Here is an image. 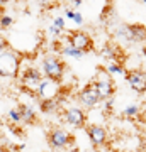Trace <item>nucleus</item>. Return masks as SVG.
<instances>
[{
    "label": "nucleus",
    "instance_id": "nucleus-1",
    "mask_svg": "<svg viewBox=\"0 0 146 152\" xmlns=\"http://www.w3.org/2000/svg\"><path fill=\"white\" fill-rule=\"evenodd\" d=\"M21 54L14 49H7L0 54V78H9V80H17L21 73Z\"/></svg>",
    "mask_w": 146,
    "mask_h": 152
},
{
    "label": "nucleus",
    "instance_id": "nucleus-2",
    "mask_svg": "<svg viewBox=\"0 0 146 152\" xmlns=\"http://www.w3.org/2000/svg\"><path fill=\"white\" fill-rule=\"evenodd\" d=\"M43 81V73L34 68V66H27L26 69L22 71V75H19V83H21V91L26 93L27 96H31L33 100L38 102V88Z\"/></svg>",
    "mask_w": 146,
    "mask_h": 152
},
{
    "label": "nucleus",
    "instance_id": "nucleus-3",
    "mask_svg": "<svg viewBox=\"0 0 146 152\" xmlns=\"http://www.w3.org/2000/svg\"><path fill=\"white\" fill-rule=\"evenodd\" d=\"M41 73L44 78L49 80H56V81H63L66 73V63L61 59L60 56L54 54H46L41 61Z\"/></svg>",
    "mask_w": 146,
    "mask_h": 152
},
{
    "label": "nucleus",
    "instance_id": "nucleus-4",
    "mask_svg": "<svg viewBox=\"0 0 146 152\" xmlns=\"http://www.w3.org/2000/svg\"><path fill=\"white\" fill-rule=\"evenodd\" d=\"M93 85L97 88L100 102L109 100V98H114V95H116V81H114V76L109 75L107 69H105L104 66H99L97 71H95Z\"/></svg>",
    "mask_w": 146,
    "mask_h": 152
},
{
    "label": "nucleus",
    "instance_id": "nucleus-5",
    "mask_svg": "<svg viewBox=\"0 0 146 152\" xmlns=\"http://www.w3.org/2000/svg\"><path fill=\"white\" fill-rule=\"evenodd\" d=\"M114 37L117 42L127 41V42H146V26L143 24H129L121 26L119 31H116Z\"/></svg>",
    "mask_w": 146,
    "mask_h": 152
},
{
    "label": "nucleus",
    "instance_id": "nucleus-6",
    "mask_svg": "<svg viewBox=\"0 0 146 152\" xmlns=\"http://www.w3.org/2000/svg\"><path fill=\"white\" fill-rule=\"evenodd\" d=\"M46 139H48V144L53 151H65L68 147L75 145V135L70 134V132H66L61 127L48 130V137Z\"/></svg>",
    "mask_w": 146,
    "mask_h": 152
},
{
    "label": "nucleus",
    "instance_id": "nucleus-7",
    "mask_svg": "<svg viewBox=\"0 0 146 152\" xmlns=\"http://www.w3.org/2000/svg\"><path fill=\"white\" fill-rule=\"evenodd\" d=\"M63 91H65V88H63V85L60 81L49 80V78L43 76V81H41V85L38 88L36 96H38V102H43V100H56V102H60L61 96H63Z\"/></svg>",
    "mask_w": 146,
    "mask_h": 152
},
{
    "label": "nucleus",
    "instance_id": "nucleus-8",
    "mask_svg": "<svg viewBox=\"0 0 146 152\" xmlns=\"http://www.w3.org/2000/svg\"><path fill=\"white\" fill-rule=\"evenodd\" d=\"M65 39L70 46H73L75 49L82 51L83 54L93 51V48H95L93 46V37L88 32H85V31H70V32L66 34Z\"/></svg>",
    "mask_w": 146,
    "mask_h": 152
},
{
    "label": "nucleus",
    "instance_id": "nucleus-9",
    "mask_svg": "<svg viewBox=\"0 0 146 152\" xmlns=\"http://www.w3.org/2000/svg\"><path fill=\"white\" fill-rule=\"evenodd\" d=\"M85 132L88 140L92 142V145L95 149H100V147H105L109 142V132L107 129L100 124H87L85 125Z\"/></svg>",
    "mask_w": 146,
    "mask_h": 152
},
{
    "label": "nucleus",
    "instance_id": "nucleus-10",
    "mask_svg": "<svg viewBox=\"0 0 146 152\" xmlns=\"http://www.w3.org/2000/svg\"><path fill=\"white\" fill-rule=\"evenodd\" d=\"M61 117H63V120H65L70 127H73V129H85V125H87V113L83 112V108L75 107V105L66 107V108L63 110Z\"/></svg>",
    "mask_w": 146,
    "mask_h": 152
},
{
    "label": "nucleus",
    "instance_id": "nucleus-11",
    "mask_svg": "<svg viewBox=\"0 0 146 152\" xmlns=\"http://www.w3.org/2000/svg\"><path fill=\"white\" fill-rule=\"evenodd\" d=\"M76 98H78V102H80L85 108H93V107H97V105L100 103V98H99L97 88H95L93 81L87 83L85 86L78 91Z\"/></svg>",
    "mask_w": 146,
    "mask_h": 152
},
{
    "label": "nucleus",
    "instance_id": "nucleus-12",
    "mask_svg": "<svg viewBox=\"0 0 146 152\" xmlns=\"http://www.w3.org/2000/svg\"><path fill=\"white\" fill-rule=\"evenodd\" d=\"M124 78L136 93H146V73L143 69H127Z\"/></svg>",
    "mask_w": 146,
    "mask_h": 152
},
{
    "label": "nucleus",
    "instance_id": "nucleus-13",
    "mask_svg": "<svg viewBox=\"0 0 146 152\" xmlns=\"http://www.w3.org/2000/svg\"><path fill=\"white\" fill-rule=\"evenodd\" d=\"M100 54H102V58L109 59L110 63H121V64H124L126 56L122 54V49L119 48V44H116V42H105L102 46Z\"/></svg>",
    "mask_w": 146,
    "mask_h": 152
},
{
    "label": "nucleus",
    "instance_id": "nucleus-14",
    "mask_svg": "<svg viewBox=\"0 0 146 152\" xmlns=\"http://www.w3.org/2000/svg\"><path fill=\"white\" fill-rule=\"evenodd\" d=\"M19 115H21V124L22 125H33L38 122V115H36V110L27 103H19L16 107Z\"/></svg>",
    "mask_w": 146,
    "mask_h": 152
},
{
    "label": "nucleus",
    "instance_id": "nucleus-15",
    "mask_svg": "<svg viewBox=\"0 0 146 152\" xmlns=\"http://www.w3.org/2000/svg\"><path fill=\"white\" fill-rule=\"evenodd\" d=\"M53 49H56L58 53H60L61 56H70V58H75V59H82L83 58V53L82 51H78V49H75L73 46H70V44L66 42V44H61V42H56L53 44Z\"/></svg>",
    "mask_w": 146,
    "mask_h": 152
},
{
    "label": "nucleus",
    "instance_id": "nucleus-16",
    "mask_svg": "<svg viewBox=\"0 0 146 152\" xmlns=\"http://www.w3.org/2000/svg\"><path fill=\"white\" fill-rule=\"evenodd\" d=\"M38 105L43 113H56L60 110V102L56 100H43V102H38Z\"/></svg>",
    "mask_w": 146,
    "mask_h": 152
},
{
    "label": "nucleus",
    "instance_id": "nucleus-17",
    "mask_svg": "<svg viewBox=\"0 0 146 152\" xmlns=\"http://www.w3.org/2000/svg\"><path fill=\"white\" fill-rule=\"evenodd\" d=\"M105 69H107V73H109L110 76H116V75L126 76V73H127L126 66H124V64H121V63H109V64L105 66Z\"/></svg>",
    "mask_w": 146,
    "mask_h": 152
},
{
    "label": "nucleus",
    "instance_id": "nucleus-18",
    "mask_svg": "<svg viewBox=\"0 0 146 152\" xmlns=\"http://www.w3.org/2000/svg\"><path fill=\"white\" fill-rule=\"evenodd\" d=\"M14 26V19L9 14H0V29L2 31H9Z\"/></svg>",
    "mask_w": 146,
    "mask_h": 152
},
{
    "label": "nucleus",
    "instance_id": "nucleus-19",
    "mask_svg": "<svg viewBox=\"0 0 146 152\" xmlns=\"http://www.w3.org/2000/svg\"><path fill=\"white\" fill-rule=\"evenodd\" d=\"M138 113H139V107H138V105H127L124 108V112H122V115L127 117V118H129V117L133 118V117H136Z\"/></svg>",
    "mask_w": 146,
    "mask_h": 152
},
{
    "label": "nucleus",
    "instance_id": "nucleus-20",
    "mask_svg": "<svg viewBox=\"0 0 146 152\" xmlns=\"http://www.w3.org/2000/svg\"><path fill=\"white\" fill-rule=\"evenodd\" d=\"M7 117L10 118V122L14 125H21V115H19L17 108H10L9 110V113H7Z\"/></svg>",
    "mask_w": 146,
    "mask_h": 152
},
{
    "label": "nucleus",
    "instance_id": "nucleus-21",
    "mask_svg": "<svg viewBox=\"0 0 146 152\" xmlns=\"http://www.w3.org/2000/svg\"><path fill=\"white\" fill-rule=\"evenodd\" d=\"M53 26L58 31H61V32H65V26H66V22L63 17H54V20H53Z\"/></svg>",
    "mask_w": 146,
    "mask_h": 152
},
{
    "label": "nucleus",
    "instance_id": "nucleus-22",
    "mask_svg": "<svg viewBox=\"0 0 146 152\" xmlns=\"http://www.w3.org/2000/svg\"><path fill=\"white\" fill-rule=\"evenodd\" d=\"M7 49H10V44H9V39H5L4 36H0V54L7 51Z\"/></svg>",
    "mask_w": 146,
    "mask_h": 152
},
{
    "label": "nucleus",
    "instance_id": "nucleus-23",
    "mask_svg": "<svg viewBox=\"0 0 146 152\" xmlns=\"http://www.w3.org/2000/svg\"><path fill=\"white\" fill-rule=\"evenodd\" d=\"M104 110L107 112V113H110L112 112V105H114V98H109V100H104Z\"/></svg>",
    "mask_w": 146,
    "mask_h": 152
},
{
    "label": "nucleus",
    "instance_id": "nucleus-24",
    "mask_svg": "<svg viewBox=\"0 0 146 152\" xmlns=\"http://www.w3.org/2000/svg\"><path fill=\"white\" fill-rule=\"evenodd\" d=\"M73 22H75L76 26H82V24H83V15H82V12L75 10V15H73Z\"/></svg>",
    "mask_w": 146,
    "mask_h": 152
},
{
    "label": "nucleus",
    "instance_id": "nucleus-25",
    "mask_svg": "<svg viewBox=\"0 0 146 152\" xmlns=\"http://www.w3.org/2000/svg\"><path fill=\"white\" fill-rule=\"evenodd\" d=\"M49 32L53 34V36H56V37H58V36H61V34H63V32H61V31H58V29L54 27L53 24H51V26H49Z\"/></svg>",
    "mask_w": 146,
    "mask_h": 152
},
{
    "label": "nucleus",
    "instance_id": "nucleus-26",
    "mask_svg": "<svg viewBox=\"0 0 146 152\" xmlns=\"http://www.w3.org/2000/svg\"><path fill=\"white\" fill-rule=\"evenodd\" d=\"M73 15H75V9H66V10H65V17H66V19H71V20H73Z\"/></svg>",
    "mask_w": 146,
    "mask_h": 152
},
{
    "label": "nucleus",
    "instance_id": "nucleus-27",
    "mask_svg": "<svg viewBox=\"0 0 146 152\" xmlns=\"http://www.w3.org/2000/svg\"><path fill=\"white\" fill-rule=\"evenodd\" d=\"M65 152H80V147H76V145L68 147V149H65Z\"/></svg>",
    "mask_w": 146,
    "mask_h": 152
},
{
    "label": "nucleus",
    "instance_id": "nucleus-28",
    "mask_svg": "<svg viewBox=\"0 0 146 152\" xmlns=\"http://www.w3.org/2000/svg\"><path fill=\"white\" fill-rule=\"evenodd\" d=\"M82 2H83V0H71V4H73V7H75V9H78V7L82 5Z\"/></svg>",
    "mask_w": 146,
    "mask_h": 152
},
{
    "label": "nucleus",
    "instance_id": "nucleus-29",
    "mask_svg": "<svg viewBox=\"0 0 146 152\" xmlns=\"http://www.w3.org/2000/svg\"><path fill=\"white\" fill-rule=\"evenodd\" d=\"M2 127H4V122H2V118H0V130H2Z\"/></svg>",
    "mask_w": 146,
    "mask_h": 152
},
{
    "label": "nucleus",
    "instance_id": "nucleus-30",
    "mask_svg": "<svg viewBox=\"0 0 146 152\" xmlns=\"http://www.w3.org/2000/svg\"><path fill=\"white\" fill-rule=\"evenodd\" d=\"M5 2H7V0H0V4H5Z\"/></svg>",
    "mask_w": 146,
    "mask_h": 152
},
{
    "label": "nucleus",
    "instance_id": "nucleus-31",
    "mask_svg": "<svg viewBox=\"0 0 146 152\" xmlns=\"http://www.w3.org/2000/svg\"><path fill=\"white\" fill-rule=\"evenodd\" d=\"M143 4H145V5H146V0H143Z\"/></svg>",
    "mask_w": 146,
    "mask_h": 152
}]
</instances>
